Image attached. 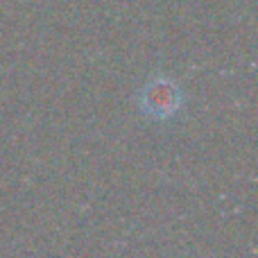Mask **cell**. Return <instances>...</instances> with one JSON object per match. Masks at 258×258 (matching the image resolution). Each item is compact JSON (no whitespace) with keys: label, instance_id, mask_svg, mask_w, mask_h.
Wrapping results in <instances>:
<instances>
[{"label":"cell","instance_id":"cell-1","mask_svg":"<svg viewBox=\"0 0 258 258\" xmlns=\"http://www.w3.org/2000/svg\"><path fill=\"white\" fill-rule=\"evenodd\" d=\"M179 89L165 77H159L143 91V109L154 118H168L179 107Z\"/></svg>","mask_w":258,"mask_h":258}]
</instances>
